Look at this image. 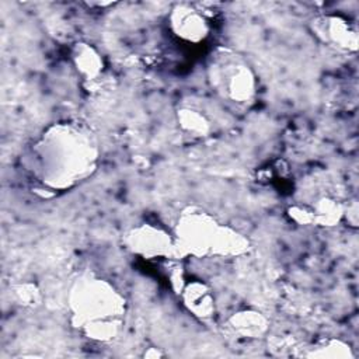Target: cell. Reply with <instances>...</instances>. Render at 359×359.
<instances>
[{
	"label": "cell",
	"instance_id": "obj_10",
	"mask_svg": "<svg viewBox=\"0 0 359 359\" xmlns=\"http://www.w3.org/2000/svg\"><path fill=\"white\" fill-rule=\"evenodd\" d=\"M227 330L243 339H257L269 330V320L258 310L245 309L231 314L226 323Z\"/></svg>",
	"mask_w": 359,
	"mask_h": 359
},
{
	"label": "cell",
	"instance_id": "obj_8",
	"mask_svg": "<svg viewBox=\"0 0 359 359\" xmlns=\"http://www.w3.org/2000/svg\"><path fill=\"white\" fill-rule=\"evenodd\" d=\"M180 297L184 307L196 318L206 321L216 313L213 290L201 280H191L180 287Z\"/></svg>",
	"mask_w": 359,
	"mask_h": 359
},
{
	"label": "cell",
	"instance_id": "obj_13",
	"mask_svg": "<svg viewBox=\"0 0 359 359\" xmlns=\"http://www.w3.org/2000/svg\"><path fill=\"white\" fill-rule=\"evenodd\" d=\"M306 356L310 358H352L353 353L351 351V346L341 341V339H324L318 344H316L310 351L306 353Z\"/></svg>",
	"mask_w": 359,
	"mask_h": 359
},
{
	"label": "cell",
	"instance_id": "obj_7",
	"mask_svg": "<svg viewBox=\"0 0 359 359\" xmlns=\"http://www.w3.org/2000/svg\"><path fill=\"white\" fill-rule=\"evenodd\" d=\"M311 29L314 35L328 46L346 52L358 50V29L351 21L341 15L321 14L311 21Z\"/></svg>",
	"mask_w": 359,
	"mask_h": 359
},
{
	"label": "cell",
	"instance_id": "obj_11",
	"mask_svg": "<svg viewBox=\"0 0 359 359\" xmlns=\"http://www.w3.org/2000/svg\"><path fill=\"white\" fill-rule=\"evenodd\" d=\"M310 213L311 224L331 227L338 224L344 217L345 205L328 195L317 196L310 203H304Z\"/></svg>",
	"mask_w": 359,
	"mask_h": 359
},
{
	"label": "cell",
	"instance_id": "obj_4",
	"mask_svg": "<svg viewBox=\"0 0 359 359\" xmlns=\"http://www.w3.org/2000/svg\"><path fill=\"white\" fill-rule=\"evenodd\" d=\"M212 90L226 102L237 107L250 105L258 90V80L248 62L236 50L216 48L206 63Z\"/></svg>",
	"mask_w": 359,
	"mask_h": 359
},
{
	"label": "cell",
	"instance_id": "obj_3",
	"mask_svg": "<svg viewBox=\"0 0 359 359\" xmlns=\"http://www.w3.org/2000/svg\"><path fill=\"white\" fill-rule=\"evenodd\" d=\"M174 238L181 255L198 258H233L245 254L250 248V241L243 233L195 208L180 215Z\"/></svg>",
	"mask_w": 359,
	"mask_h": 359
},
{
	"label": "cell",
	"instance_id": "obj_9",
	"mask_svg": "<svg viewBox=\"0 0 359 359\" xmlns=\"http://www.w3.org/2000/svg\"><path fill=\"white\" fill-rule=\"evenodd\" d=\"M70 59L77 74L87 83H94L104 73L101 53L88 42H76L70 50Z\"/></svg>",
	"mask_w": 359,
	"mask_h": 359
},
{
	"label": "cell",
	"instance_id": "obj_14",
	"mask_svg": "<svg viewBox=\"0 0 359 359\" xmlns=\"http://www.w3.org/2000/svg\"><path fill=\"white\" fill-rule=\"evenodd\" d=\"M14 294L22 306H35L39 302V290L35 285L28 282L14 286Z\"/></svg>",
	"mask_w": 359,
	"mask_h": 359
},
{
	"label": "cell",
	"instance_id": "obj_6",
	"mask_svg": "<svg viewBox=\"0 0 359 359\" xmlns=\"http://www.w3.org/2000/svg\"><path fill=\"white\" fill-rule=\"evenodd\" d=\"M168 27L175 38L187 43H201L210 35L208 17L194 4H175L168 14Z\"/></svg>",
	"mask_w": 359,
	"mask_h": 359
},
{
	"label": "cell",
	"instance_id": "obj_12",
	"mask_svg": "<svg viewBox=\"0 0 359 359\" xmlns=\"http://www.w3.org/2000/svg\"><path fill=\"white\" fill-rule=\"evenodd\" d=\"M177 122L180 129L192 137H205L210 133L212 125L208 116L192 107H182L177 111Z\"/></svg>",
	"mask_w": 359,
	"mask_h": 359
},
{
	"label": "cell",
	"instance_id": "obj_5",
	"mask_svg": "<svg viewBox=\"0 0 359 359\" xmlns=\"http://www.w3.org/2000/svg\"><path fill=\"white\" fill-rule=\"evenodd\" d=\"M125 243L132 254L146 261H164L180 254L174 236L151 223L132 227L125 236Z\"/></svg>",
	"mask_w": 359,
	"mask_h": 359
},
{
	"label": "cell",
	"instance_id": "obj_1",
	"mask_svg": "<svg viewBox=\"0 0 359 359\" xmlns=\"http://www.w3.org/2000/svg\"><path fill=\"white\" fill-rule=\"evenodd\" d=\"M98 156V143L87 126L57 122L45 129L32 144L28 168L45 189L63 192L93 175Z\"/></svg>",
	"mask_w": 359,
	"mask_h": 359
},
{
	"label": "cell",
	"instance_id": "obj_2",
	"mask_svg": "<svg viewBox=\"0 0 359 359\" xmlns=\"http://www.w3.org/2000/svg\"><path fill=\"white\" fill-rule=\"evenodd\" d=\"M67 306L73 327L87 338L97 342L118 338L126 302L109 280L94 273H81L70 286Z\"/></svg>",
	"mask_w": 359,
	"mask_h": 359
}]
</instances>
